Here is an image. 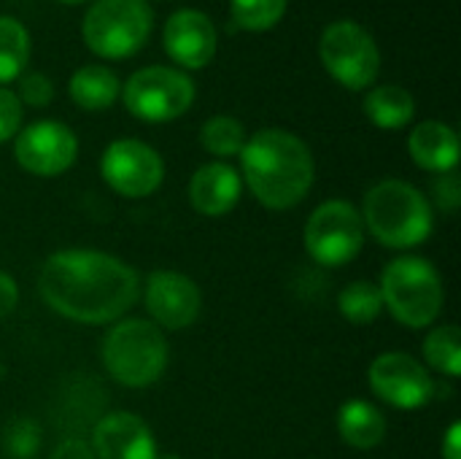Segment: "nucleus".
Masks as SVG:
<instances>
[{"label":"nucleus","instance_id":"dca6fc26","mask_svg":"<svg viewBox=\"0 0 461 459\" xmlns=\"http://www.w3.org/2000/svg\"><path fill=\"white\" fill-rule=\"evenodd\" d=\"M243 192L240 173L227 162H208L194 170L189 181V200L194 211L203 216H224L230 214Z\"/></svg>","mask_w":461,"mask_h":459},{"label":"nucleus","instance_id":"a878e982","mask_svg":"<svg viewBox=\"0 0 461 459\" xmlns=\"http://www.w3.org/2000/svg\"><path fill=\"white\" fill-rule=\"evenodd\" d=\"M19 103H27L32 108H43L54 100V84L38 73V70H30V73H22L19 76Z\"/></svg>","mask_w":461,"mask_h":459},{"label":"nucleus","instance_id":"f03ea898","mask_svg":"<svg viewBox=\"0 0 461 459\" xmlns=\"http://www.w3.org/2000/svg\"><path fill=\"white\" fill-rule=\"evenodd\" d=\"M240 168L251 195L273 211L303 203L316 179L313 154L303 138L289 130L267 127L246 138Z\"/></svg>","mask_w":461,"mask_h":459},{"label":"nucleus","instance_id":"20e7f679","mask_svg":"<svg viewBox=\"0 0 461 459\" xmlns=\"http://www.w3.org/2000/svg\"><path fill=\"white\" fill-rule=\"evenodd\" d=\"M384 308L405 327L424 330L438 322L446 289L438 268L424 257H397L384 268L381 276Z\"/></svg>","mask_w":461,"mask_h":459},{"label":"nucleus","instance_id":"2eb2a0df","mask_svg":"<svg viewBox=\"0 0 461 459\" xmlns=\"http://www.w3.org/2000/svg\"><path fill=\"white\" fill-rule=\"evenodd\" d=\"M95 459H154L157 444L143 419L127 411L105 414L92 430Z\"/></svg>","mask_w":461,"mask_h":459},{"label":"nucleus","instance_id":"473e14b6","mask_svg":"<svg viewBox=\"0 0 461 459\" xmlns=\"http://www.w3.org/2000/svg\"><path fill=\"white\" fill-rule=\"evenodd\" d=\"M154 459H181V457H178V454H157Z\"/></svg>","mask_w":461,"mask_h":459},{"label":"nucleus","instance_id":"39448f33","mask_svg":"<svg viewBox=\"0 0 461 459\" xmlns=\"http://www.w3.org/2000/svg\"><path fill=\"white\" fill-rule=\"evenodd\" d=\"M103 365L122 387H151L167 368L165 333L149 319H124L103 341Z\"/></svg>","mask_w":461,"mask_h":459},{"label":"nucleus","instance_id":"7ed1b4c3","mask_svg":"<svg viewBox=\"0 0 461 459\" xmlns=\"http://www.w3.org/2000/svg\"><path fill=\"white\" fill-rule=\"evenodd\" d=\"M362 222L381 246L413 249L421 246L435 230L429 200L408 181L386 179L365 195Z\"/></svg>","mask_w":461,"mask_h":459},{"label":"nucleus","instance_id":"5701e85b","mask_svg":"<svg viewBox=\"0 0 461 459\" xmlns=\"http://www.w3.org/2000/svg\"><path fill=\"white\" fill-rule=\"evenodd\" d=\"M200 143L208 154L227 160V157H238L246 146V130L235 116L219 114L211 116L203 130H200Z\"/></svg>","mask_w":461,"mask_h":459},{"label":"nucleus","instance_id":"b1692460","mask_svg":"<svg viewBox=\"0 0 461 459\" xmlns=\"http://www.w3.org/2000/svg\"><path fill=\"white\" fill-rule=\"evenodd\" d=\"M338 308L351 325H370L381 317L384 300L381 289L373 281H354L338 295Z\"/></svg>","mask_w":461,"mask_h":459},{"label":"nucleus","instance_id":"7c9ffc66","mask_svg":"<svg viewBox=\"0 0 461 459\" xmlns=\"http://www.w3.org/2000/svg\"><path fill=\"white\" fill-rule=\"evenodd\" d=\"M443 459H461V425L454 422L443 438Z\"/></svg>","mask_w":461,"mask_h":459},{"label":"nucleus","instance_id":"6ab92c4d","mask_svg":"<svg viewBox=\"0 0 461 459\" xmlns=\"http://www.w3.org/2000/svg\"><path fill=\"white\" fill-rule=\"evenodd\" d=\"M338 433L354 449H373L386 438V419L373 403L348 400L338 411Z\"/></svg>","mask_w":461,"mask_h":459},{"label":"nucleus","instance_id":"bb28decb","mask_svg":"<svg viewBox=\"0 0 461 459\" xmlns=\"http://www.w3.org/2000/svg\"><path fill=\"white\" fill-rule=\"evenodd\" d=\"M22 103L16 97V92L0 87V143L16 138V133L22 130Z\"/></svg>","mask_w":461,"mask_h":459},{"label":"nucleus","instance_id":"6e6552de","mask_svg":"<svg viewBox=\"0 0 461 459\" xmlns=\"http://www.w3.org/2000/svg\"><path fill=\"white\" fill-rule=\"evenodd\" d=\"M319 54L327 73L346 89H367L381 70V49L375 38L357 22H332L324 27Z\"/></svg>","mask_w":461,"mask_h":459},{"label":"nucleus","instance_id":"393cba45","mask_svg":"<svg viewBox=\"0 0 461 459\" xmlns=\"http://www.w3.org/2000/svg\"><path fill=\"white\" fill-rule=\"evenodd\" d=\"M286 5L289 0H230V14L240 30L265 32L284 19Z\"/></svg>","mask_w":461,"mask_h":459},{"label":"nucleus","instance_id":"c756f323","mask_svg":"<svg viewBox=\"0 0 461 459\" xmlns=\"http://www.w3.org/2000/svg\"><path fill=\"white\" fill-rule=\"evenodd\" d=\"M16 303H19V287L8 273L0 271V317H8L16 308Z\"/></svg>","mask_w":461,"mask_h":459},{"label":"nucleus","instance_id":"0eeeda50","mask_svg":"<svg viewBox=\"0 0 461 459\" xmlns=\"http://www.w3.org/2000/svg\"><path fill=\"white\" fill-rule=\"evenodd\" d=\"M127 111L149 124H162L184 116L194 103V81L165 65H149L135 70L122 89Z\"/></svg>","mask_w":461,"mask_h":459},{"label":"nucleus","instance_id":"423d86ee","mask_svg":"<svg viewBox=\"0 0 461 459\" xmlns=\"http://www.w3.org/2000/svg\"><path fill=\"white\" fill-rule=\"evenodd\" d=\"M154 14L146 0H95L84 14L81 35L92 54L130 60L151 35Z\"/></svg>","mask_w":461,"mask_h":459},{"label":"nucleus","instance_id":"412c9836","mask_svg":"<svg viewBox=\"0 0 461 459\" xmlns=\"http://www.w3.org/2000/svg\"><path fill=\"white\" fill-rule=\"evenodd\" d=\"M30 60L27 27L14 16H0V84L19 78Z\"/></svg>","mask_w":461,"mask_h":459},{"label":"nucleus","instance_id":"9b49d317","mask_svg":"<svg viewBox=\"0 0 461 459\" xmlns=\"http://www.w3.org/2000/svg\"><path fill=\"white\" fill-rule=\"evenodd\" d=\"M367 381H370V390L375 392V398H381L384 403L402 409V411L424 409L438 392L429 371L416 357H411L405 352L381 354L370 365Z\"/></svg>","mask_w":461,"mask_h":459},{"label":"nucleus","instance_id":"4be33fe9","mask_svg":"<svg viewBox=\"0 0 461 459\" xmlns=\"http://www.w3.org/2000/svg\"><path fill=\"white\" fill-rule=\"evenodd\" d=\"M424 357L432 371L448 379L461 376V333L456 325L435 327L424 341Z\"/></svg>","mask_w":461,"mask_h":459},{"label":"nucleus","instance_id":"cd10ccee","mask_svg":"<svg viewBox=\"0 0 461 459\" xmlns=\"http://www.w3.org/2000/svg\"><path fill=\"white\" fill-rule=\"evenodd\" d=\"M435 197H438V206L440 208H456L461 203V184L456 170L451 173H440V179L435 181Z\"/></svg>","mask_w":461,"mask_h":459},{"label":"nucleus","instance_id":"1a4fd4ad","mask_svg":"<svg viewBox=\"0 0 461 459\" xmlns=\"http://www.w3.org/2000/svg\"><path fill=\"white\" fill-rule=\"evenodd\" d=\"M305 252L324 268H340L351 262L365 243L362 214L346 200L321 203L305 222Z\"/></svg>","mask_w":461,"mask_h":459},{"label":"nucleus","instance_id":"aec40b11","mask_svg":"<svg viewBox=\"0 0 461 459\" xmlns=\"http://www.w3.org/2000/svg\"><path fill=\"white\" fill-rule=\"evenodd\" d=\"M365 114L381 130H402L416 116V100L408 89L397 84H384L367 92Z\"/></svg>","mask_w":461,"mask_h":459},{"label":"nucleus","instance_id":"2f4dec72","mask_svg":"<svg viewBox=\"0 0 461 459\" xmlns=\"http://www.w3.org/2000/svg\"><path fill=\"white\" fill-rule=\"evenodd\" d=\"M59 3H65V5H78V3H86V0H59Z\"/></svg>","mask_w":461,"mask_h":459},{"label":"nucleus","instance_id":"4468645a","mask_svg":"<svg viewBox=\"0 0 461 459\" xmlns=\"http://www.w3.org/2000/svg\"><path fill=\"white\" fill-rule=\"evenodd\" d=\"M162 43L176 65L186 70H200L216 57L219 35L208 14L197 8H181L167 16Z\"/></svg>","mask_w":461,"mask_h":459},{"label":"nucleus","instance_id":"f8f14e48","mask_svg":"<svg viewBox=\"0 0 461 459\" xmlns=\"http://www.w3.org/2000/svg\"><path fill=\"white\" fill-rule=\"evenodd\" d=\"M14 157L27 173L51 179L65 173L76 162L78 138L68 124L54 119H41L16 133Z\"/></svg>","mask_w":461,"mask_h":459},{"label":"nucleus","instance_id":"f257e3e1","mask_svg":"<svg viewBox=\"0 0 461 459\" xmlns=\"http://www.w3.org/2000/svg\"><path fill=\"white\" fill-rule=\"evenodd\" d=\"M38 289L43 303L59 317L84 325H108L135 306L140 279L127 262L105 252L65 249L43 262Z\"/></svg>","mask_w":461,"mask_h":459},{"label":"nucleus","instance_id":"c85d7f7f","mask_svg":"<svg viewBox=\"0 0 461 459\" xmlns=\"http://www.w3.org/2000/svg\"><path fill=\"white\" fill-rule=\"evenodd\" d=\"M49 459H95V452L86 441L81 438H65Z\"/></svg>","mask_w":461,"mask_h":459},{"label":"nucleus","instance_id":"ddd939ff","mask_svg":"<svg viewBox=\"0 0 461 459\" xmlns=\"http://www.w3.org/2000/svg\"><path fill=\"white\" fill-rule=\"evenodd\" d=\"M146 308L157 327L165 330H184L192 327L203 308V295L197 284L176 271H157L146 281L143 292Z\"/></svg>","mask_w":461,"mask_h":459},{"label":"nucleus","instance_id":"f3484780","mask_svg":"<svg viewBox=\"0 0 461 459\" xmlns=\"http://www.w3.org/2000/svg\"><path fill=\"white\" fill-rule=\"evenodd\" d=\"M408 151L413 162L429 173H451L459 162V135L435 119H427L411 130Z\"/></svg>","mask_w":461,"mask_h":459},{"label":"nucleus","instance_id":"a211bd4d","mask_svg":"<svg viewBox=\"0 0 461 459\" xmlns=\"http://www.w3.org/2000/svg\"><path fill=\"white\" fill-rule=\"evenodd\" d=\"M68 92L73 103L84 111H105L116 103L122 87L111 68L105 65H84L70 76Z\"/></svg>","mask_w":461,"mask_h":459},{"label":"nucleus","instance_id":"9d476101","mask_svg":"<svg viewBox=\"0 0 461 459\" xmlns=\"http://www.w3.org/2000/svg\"><path fill=\"white\" fill-rule=\"evenodd\" d=\"M100 173L116 195L149 197L165 179V162L149 143L138 138H119L103 151Z\"/></svg>","mask_w":461,"mask_h":459}]
</instances>
